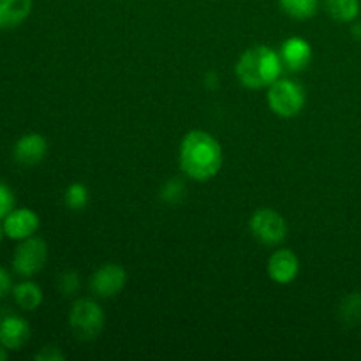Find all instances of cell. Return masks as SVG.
Returning <instances> with one entry per match:
<instances>
[{
  "label": "cell",
  "mask_w": 361,
  "mask_h": 361,
  "mask_svg": "<svg viewBox=\"0 0 361 361\" xmlns=\"http://www.w3.org/2000/svg\"><path fill=\"white\" fill-rule=\"evenodd\" d=\"M268 277L275 284L288 286L296 281L300 274V259L293 250L289 249H277L270 256L267 264Z\"/></svg>",
  "instance_id": "obj_10"
},
{
  "label": "cell",
  "mask_w": 361,
  "mask_h": 361,
  "mask_svg": "<svg viewBox=\"0 0 361 361\" xmlns=\"http://www.w3.org/2000/svg\"><path fill=\"white\" fill-rule=\"evenodd\" d=\"M178 164L183 175L196 182H208L221 173L224 150L214 134L194 129L183 136L178 150Z\"/></svg>",
  "instance_id": "obj_1"
},
{
  "label": "cell",
  "mask_w": 361,
  "mask_h": 361,
  "mask_svg": "<svg viewBox=\"0 0 361 361\" xmlns=\"http://www.w3.org/2000/svg\"><path fill=\"white\" fill-rule=\"evenodd\" d=\"M16 208V196L7 183L0 182V221L7 217Z\"/></svg>",
  "instance_id": "obj_21"
},
{
  "label": "cell",
  "mask_w": 361,
  "mask_h": 361,
  "mask_svg": "<svg viewBox=\"0 0 361 361\" xmlns=\"http://www.w3.org/2000/svg\"><path fill=\"white\" fill-rule=\"evenodd\" d=\"M284 71L281 53L270 46H252L245 49L235 66V74L240 83L250 90L268 88L281 78Z\"/></svg>",
  "instance_id": "obj_2"
},
{
  "label": "cell",
  "mask_w": 361,
  "mask_h": 361,
  "mask_svg": "<svg viewBox=\"0 0 361 361\" xmlns=\"http://www.w3.org/2000/svg\"><path fill=\"white\" fill-rule=\"evenodd\" d=\"M279 6L293 20H310L319 11V0H279Z\"/></svg>",
  "instance_id": "obj_16"
},
{
  "label": "cell",
  "mask_w": 361,
  "mask_h": 361,
  "mask_svg": "<svg viewBox=\"0 0 361 361\" xmlns=\"http://www.w3.org/2000/svg\"><path fill=\"white\" fill-rule=\"evenodd\" d=\"M250 233L263 245H281L288 236V222L274 208H259L249 222Z\"/></svg>",
  "instance_id": "obj_6"
},
{
  "label": "cell",
  "mask_w": 361,
  "mask_h": 361,
  "mask_svg": "<svg viewBox=\"0 0 361 361\" xmlns=\"http://www.w3.org/2000/svg\"><path fill=\"white\" fill-rule=\"evenodd\" d=\"M13 298L14 303H16L21 310L34 312V310H37L39 307H41L44 295H42V289L37 282L30 281V279H25V281L14 284Z\"/></svg>",
  "instance_id": "obj_14"
},
{
  "label": "cell",
  "mask_w": 361,
  "mask_h": 361,
  "mask_svg": "<svg viewBox=\"0 0 361 361\" xmlns=\"http://www.w3.org/2000/svg\"><path fill=\"white\" fill-rule=\"evenodd\" d=\"M324 9L338 23H353L358 20L360 0H324Z\"/></svg>",
  "instance_id": "obj_15"
},
{
  "label": "cell",
  "mask_w": 361,
  "mask_h": 361,
  "mask_svg": "<svg viewBox=\"0 0 361 361\" xmlns=\"http://www.w3.org/2000/svg\"><path fill=\"white\" fill-rule=\"evenodd\" d=\"M90 201V190L85 183L74 182L63 192V204L73 212H81L88 207Z\"/></svg>",
  "instance_id": "obj_18"
},
{
  "label": "cell",
  "mask_w": 361,
  "mask_h": 361,
  "mask_svg": "<svg viewBox=\"0 0 361 361\" xmlns=\"http://www.w3.org/2000/svg\"><path fill=\"white\" fill-rule=\"evenodd\" d=\"M4 226H2V221H0V242H2V238H4Z\"/></svg>",
  "instance_id": "obj_26"
},
{
  "label": "cell",
  "mask_w": 361,
  "mask_h": 361,
  "mask_svg": "<svg viewBox=\"0 0 361 361\" xmlns=\"http://www.w3.org/2000/svg\"><path fill=\"white\" fill-rule=\"evenodd\" d=\"M30 323L21 316H6L0 319V344L7 351H20L30 341Z\"/></svg>",
  "instance_id": "obj_12"
},
{
  "label": "cell",
  "mask_w": 361,
  "mask_h": 361,
  "mask_svg": "<svg viewBox=\"0 0 361 361\" xmlns=\"http://www.w3.org/2000/svg\"><path fill=\"white\" fill-rule=\"evenodd\" d=\"M56 286H59V291L62 293L63 296H74L80 293L81 279L80 275H78V271L67 270L63 271V274H60Z\"/></svg>",
  "instance_id": "obj_20"
},
{
  "label": "cell",
  "mask_w": 361,
  "mask_h": 361,
  "mask_svg": "<svg viewBox=\"0 0 361 361\" xmlns=\"http://www.w3.org/2000/svg\"><path fill=\"white\" fill-rule=\"evenodd\" d=\"M351 32H353V35H355L356 41H361V20L353 21Z\"/></svg>",
  "instance_id": "obj_24"
},
{
  "label": "cell",
  "mask_w": 361,
  "mask_h": 361,
  "mask_svg": "<svg viewBox=\"0 0 361 361\" xmlns=\"http://www.w3.org/2000/svg\"><path fill=\"white\" fill-rule=\"evenodd\" d=\"M13 277L4 267H0V298H6L9 293H13Z\"/></svg>",
  "instance_id": "obj_23"
},
{
  "label": "cell",
  "mask_w": 361,
  "mask_h": 361,
  "mask_svg": "<svg viewBox=\"0 0 361 361\" xmlns=\"http://www.w3.org/2000/svg\"><path fill=\"white\" fill-rule=\"evenodd\" d=\"M7 358H9V351H7V349L0 344V361H6Z\"/></svg>",
  "instance_id": "obj_25"
},
{
  "label": "cell",
  "mask_w": 361,
  "mask_h": 361,
  "mask_svg": "<svg viewBox=\"0 0 361 361\" xmlns=\"http://www.w3.org/2000/svg\"><path fill=\"white\" fill-rule=\"evenodd\" d=\"M106 316L102 307L92 298H80L69 310V328L81 342L95 341L102 334Z\"/></svg>",
  "instance_id": "obj_3"
},
{
  "label": "cell",
  "mask_w": 361,
  "mask_h": 361,
  "mask_svg": "<svg viewBox=\"0 0 361 361\" xmlns=\"http://www.w3.org/2000/svg\"><path fill=\"white\" fill-rule=\"evenodd\" d=\"M279 53H281L284 67L291 73H302L312 62V46L307 39L298 37V35L286 39Z\"/></svg>",
  "instance_id": "obj_11"
},
{
  "label": "cell",
  "mask_w": 361,
  "mask_h": 361,
  "mask_svg": "<svg viewBox=\"0 0 361 361\" xmlns=\"http://www.w3.org/2000/svg\"><path fill=\"white\" fill-rule=\"evenodd\" d=\"M338 314H341L342 323H345L348 326H358V324H361V291H355L345 296L342 300Z\"/></svg>",
  "instance_id": "obj_17"
},
{
  "label": "cell",
  "mask_w": 361,
  "mask_h": 361,
  "mask_svg": "<svg viewBox=\"0 0 361 361\" xmlns=\"http://www.w3.org/2000/svg\"><path fill=\"white\" fill-rule=\"evenodd\" d=\"M34 0H0V30H13L28 20Z\"/></svg>",
  "instance_id": "obj_13"
},
{
  "label": "cell",
  "mask_w": 361,
  "mask_h": 361,
  "mask_svg": "<svg viewBox=\"0 0 361 361\" xmlns=\"http://www.w3.org/2000/svg\"><path fill=\"white\" fill-rule=\"evenodd\" d=\"M48 155V141L39 133H27L14 143L13 159L23 168H34L41 164Z\"/></svg>",
  "instance_id": "obj_9"
},
{
  "label": "cell",
  "mask_w": 361,
  "mask_h": 361,
  "mask_svg": "<svg viewBox=\"0 0 361 361\" xmlns=\"http://www.w3.org/2000/svg\"><path fill=\"white\" fill-rule=\"evenodd\" d=\"M48 261V245L39 236H30L21 240L13 254V270L14 274L23 279H30L37 275L44 268Z\"/></svg>",
  "instance_id": "obj_5"
},
{
  "label": "cell",
  "mask_w": 361,
  "mask_h": 361,
  "mask_svg": "<svg viewBox=\"0 0 361 361\" xmlns=\"http://www.w3.org/2000/svg\"><path fill=\"white\" fill-rule=\"evenodd\" d=\"M34 358L37 361H62L66 360V355L56 345H44Z\"/></svg>",
  "instance_id": "obj_22"
},
{
  "label": "cell",
  "mask_w": 361,
  "mask_h": 361,
  "mask_svg": "<svg viewBox=\"0 0 361 361\" xmlns=\"http://www.w3.org/2000/svg\"><path fill=\"white\" fill-rule=\"evenodd\" d=\"M90 291L92 295L97 296V298L108 300L115 298L120 293L123 291V288L127 286V271L126 268L120 267L116 263H106L101 268L92 274L90 282Z\"/></svg>",
  "instance_id": "obj_7"
},
{
  "label": "cell",
  "mask_w": 361,
  "mask_h": 361,
  "mask_svg": "<svg viewBox=\"0 0 361 361\" xmlns=\"http://www.w3.org/2000/svg\"><path fill=\"white\" fill-rule=\"evenodd\" d=\"M4 226V235L9 240H27L30 236H34L35 233L41 228V217L37 215V212H34L32 208L21 207L14 208L9 215L2 221Z\"/></svg>",
  "instance_id": "obj_8"
},
{
  "label": "cell",
  "mask_w": 361,
  "mask_h": 361,
  "mask_svg": "<svg viewBox=\"0 0 361 361\" xmlns=\"http://www.w3.org/2000/svg\"><path fill=\"white\" fill-rule=\"evenodd\" d=\"M185 183L182 182L180 178H169L168 182L164 183V185L161 187V200L164 201L166 204H171V207H175V204H178L180 201H183V197H185Z\"/></svg>",
  "instance_id": "obj_19"
},
{
  "label": "cell",
  "mask_w": 361,
  "mask_h": 361,
  "mask_svg": "<svg viewBox=\"0 0 361 361\" xmlns=\"http://www.w3.org/2000/svg\"><path fill=\"white\" fill-rule=\"evenodd\" d=\"M267 102L271 113H275L281 118H293L298 113H302L303 106L307 102L305 90L300 83L293 80H282L279 78L277 81L268 87Z\"/></svg>",
  "instance_id": "obj_4"
}]
</instances>
